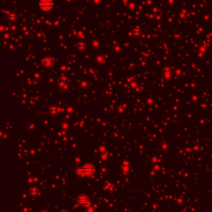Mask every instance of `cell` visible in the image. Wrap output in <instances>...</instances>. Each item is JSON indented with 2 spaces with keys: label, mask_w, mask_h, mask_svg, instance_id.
I'll return each instance as SVG.
<instances>
[{
  "label": "cell",
  "mask_w": 212,
  "mask_h": 212,
  "mask_svg": "<svg viewBox=\"0 0 212 212\" xmlns=\"http://www.w3.org/2000/svg\"><path fill=\"white\" fill-rule=\"evenodd\" d=\"M78 172L81 173V174H86V175H91L92 173H94L95 172V167L92 166L91 164H88L86 166H85L84 168L79 169Z\"/></svg>",
  "instance_id": "obj_1"
},
{
  "label": "cell",
  "mask_w": 212,
  "mask_h": 212,
  "mask_svg": "<svg viewBox=\"0 0 212 212\" xmlns=\"http://www.w3.org/2000/svg\"><path fill=\"white\" fill-rule=\"evenodd\" d=\"M53 6V3L51 0H42L39 3V7L43 10H49Z\"/></svg>",
  "instance_id": "obj_2"
},
{
  "label": "cell",
  "mask_w": 212,
  "mask_h": 212,
  "mask_svg": "<svg viewBox=\"0 0 212 212\" xmlns=\"http://www.w3.org/2000/svg\"><path fill=\"white\" fill-rule=\"evenodd\" d=\"M53 63V61L52 59H49V58H46L43 60V64L44 66H51Z\"/></svg>",
  "instance_id": "obj_4"
},
{
  "label": "cell",
  "mask_w": 212,
  "mask_h": 212,
  "mask_svg": "<svg viewBox=\"0 0 212 212\" xmlns=\"http://www.w3.org/2000/svg\"><path fill=\"white\" fill-rule=\"evenodd\" d=\"M77 201L78 203L81 205H90V200L89 198L85 196V195H82L81 197H79L77 199Z\"/></svg>",
  "instance_id": "obj_3"
},
{
  "label": "cell",
  "mask_w": 212,
  "mask_h": 212,
  "mask_svg": "<svg viewBox=\"0 0 212 212\" xmlns=\"http://www.w3.org/2000/svg\"><path fill=\"white\" fill-rule=\"evenodd\" d=\"M55 112H57V110H56V109H51V113H55Z\"/></svg>",
  "instance_id": "obj_6"
},
{
  "label": "cell",
  "mask_w": 212,
  "mask_h": 212,
  "mask_svg": "<svg viewBox=\"0 0 212 212\" xmlns=\"http://www.w3.org/2000/svg\"><path fill=\"white\" fill-rule=\"evenodd\" d=\"M30 192H31V194H32V195L35 196V195H37V193H38V190L36 189V188H32L31 190H30Z\"/></svg>",
  "instance_id": "obj_5"
}]
</instances>
